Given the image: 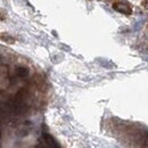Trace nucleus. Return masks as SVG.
<instances>
[{
	"label": "nucleus",
	"instance_id": "f03ea898",
	"mask_svg": "<svg viewBox=\"0 0 148 148\" xmlns=\"http://www.w3.org/2000/svg\"><path fill=\"white\" fill-rule=\"evenodd\" d=\"M39 143H41V144L38 145V147H59L57 141L49 133H42Z\"/></svg>",
	"mask_w": 148,
	"mask_h": 148
},
{
	"label": "nucleus",
	"instance_id": "f257e3e1",
	"mask_svg": "<svg viewBox=\"0 0 148 148\" xmlns=\"http://www.w3.org/2000/svg\"><path fill=\"white\" fill-rule=\"evenodd\" d=\"M113 9L119 12V13L125 14V15H131V13H132L131 5H130L129 2H127V1H123V0L115 1L113 3Z\"/></svg>",
	"mask_w": 148,
	"mask_h": 148
}]
</instances>
